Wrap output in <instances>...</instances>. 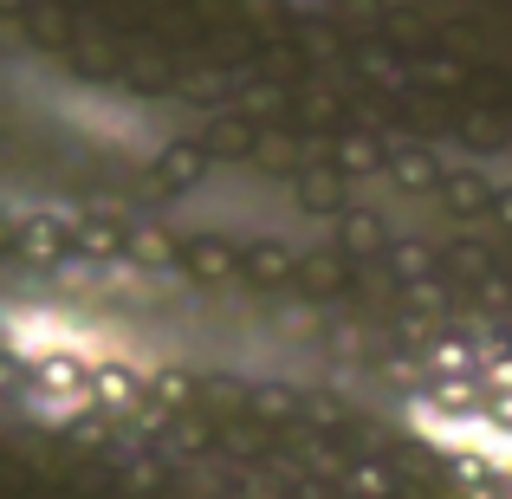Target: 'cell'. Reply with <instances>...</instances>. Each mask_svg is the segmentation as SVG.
Listing matches in <instances>:
<instances>
[]
</instances>
